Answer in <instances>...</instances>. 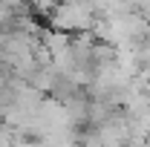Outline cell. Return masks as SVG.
<instances>
[{
	"mask_svg": "<svg viewBox=\"0 0 150 147\" xmlns=\"http://www.w3.org/2000/svg\"><path fill=\"white\" fill-rule=\"evenodd\" d=\"M46 20H49V29H55V32L78 35V32H90L93 29L95 12H93L90 0H64L46 15Z\"/></svg>",
	"mask_w": 150,
	"mask_h": 147,
	"instance_id": "cell-1",
	"label": "cell"
},
{
	"mask_svg": "<svg viewBox=\"0 0 150 147\" xmlns=\"http://www.w3.org/2000/svg\"><path fill=\"white\" fill-rule=\"evenodd\" d=\"M69 40H72L69 35H64V32H55V29H43V32H40V46H43V49H46L52 58L61 55L64 49H69Z\"/></svg>",
	"mask_w": 150,
	"mask_h": 147,
	"instance_id": "cell-2",
	"label": "cell"
},
{
	"mask_svg": "<svg viewBox=\"0 0 150 147\" xmlns=\"http://www.w3.org/2000/svg\"><path fill=\"white\" fill-rule=\"evenodd\" d=\"M112 112H118V110H112L110 104H104V101H90V107H87V127L90 130L101 127Z\"/></svg>",
	"mask_w": 150,
	"mask_h": 147,
	"instance_id": "cell-3",
	"label": "cell"
},
{
	"mask_svg": "<svg viewBox=\"0 0 150 147\" xmlns=\"http://www.w3.org/2000/svg\"><path fill=\"white\" fill-rule=\"evenodd\" d=\"M6 84H9V69L0 64V87H6Z\"/></svg>",
	"mask_w": 150,
	"mask_h": 147,
	"instance_id": "cell-4",
	"label": "cell"
},
{
	"mask_svg": "<svg viewBox=\"0 0 150 147\" xmlns=\"http://www.w3.org/2000/svg\"><path fill=\"white\" fill-rule=\"evenodd\" d=\"M3 52H6V32H0V64H3Z\"/></svg>",
	"mask_w": 150,
	"mask_h": 147,
	"instance_id": "cell-5",
	"label": "cell"
}]
</instances>
